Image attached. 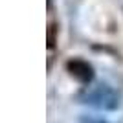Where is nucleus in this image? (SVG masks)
Here are the masks:
<instances>
[{"label":"nucleus","instance_id":"1","mask_svg":"<svg viewBox=\"0 0 123 123\" xmlns=\"http://www.w3.org/2000/svg\"><path fill=\"white\" fill-rule=\"evenodd\" d=\"M83 103H88V105L103 108V110H114L119 105V96L107 85H98L85 92Z\"/></svg>","mask_w":123,"mask_h":123},{"label":"nucleus","instance_id":"2","mask_svg":"<svg viewBox=\"0 0 123 123\" xmlns=\"http://www.w3.org/2000/svg\"><path fill=\"white\" fill-rule=\"evenodd\" d=\"M68 68H70L72 75H75L77 79L83 81V83H88L90 79H92V68H90V64H86V62H83V61H70V62H68Z\"/></svg>","mask_w":123,"mask_h":123},{"label":"nucleus","instance_id":"3","mask_svg":"<svg viewBox=\"0 0 123 123\" xmlns=\"http://www.w3.org/2000/svg\"><path fill=\"white\" fill-rule=\"evenodd\" d=\"M83 123H103V121H99V119H92V118H88V119H83Z\"/></svg>","mask_w":123,"mask_h":123}]
</instances>
